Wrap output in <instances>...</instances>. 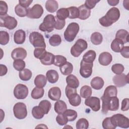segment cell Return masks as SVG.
<instances>
[{"mask_svg": "<svg viewBox=\"0 0 129 129\" xmlns=\"http://www.w3.org/2000/svg\"><path fill=\"white\" fill-rule=\"evenodd\" d=\"M79 29L80 27L78 23L76 22L70 23L63 34L64 38L68 42L73 41L78 34Z\"/></svg>", "mask_w": 129, "mask_h": 129, "instance_id": "3957f363", "label": "cell"}, {"mask_svg": "<svg viewBox=\"0 0 129 129\" xmlns=\"http://www.w3.org/2000/svg\"><path fill=\"white\" fill-rule=\"evenodd\" d=\"M65 93L68 99L71 98L72 96L74 95L75 94H77V89L76 88H74L72 87H71L69 86H67L65 89Z\"/></svg>", "mask_w": 129, "mask_h": 129, "instance_id": "f5cc1de1", "label": "cell"}, {"mask_svg": "<svg viewBox=\"0 0 129 129\" xmlns=\"http://www.w3.org/2000/svg\"><path fill=\"white\" fill-rule=\"evenodd\" d=\"M55 24L54 28L57 30L62 29L65 26L66 21L59 20L56 17H55Z\"/></svg>", "mask_w": 129, "mask_h": 129, "instance_id": "11a10c76", "label": "cell"}, {"mask_svg": "<svg viewBox=\"0 0 129 129\" xmlns=\"http://www.w3.org/2000/svg\"><path fill=\"white\" fill-rule=\"evenodd\" d=\"M0 69H1V73H0V76H3L5 75L8 72V69L7 67L5 65L1 64H0Z\"/></svg>", "mask_w": 129, "mask_h": 129, "instance_id": "94428289", "label": "cell"}, {"mask_svg": "<svg viewBox=\"0 0 129 129\" xmlns=\"http://www.w3.org/2000/svg\"><path fill=\"white\" fill-rule=\"evenodd\" d=\"M15 12L16 14L20 17H24L27 16L28 13V9L23 7L20 4L16 6L15 8Z\"/></svg>", "mask_w": 129, "mask_h": 129, "instance_id": "1f68e13d", "label": "cell"}, {"mask_svg": "<svg viewBox=\"0 0 129 129\" xmlns=\"http://www.w3.org/2000/svg\"><path fill=\"white\" fill-rule=\"evenodd\" d=\"M44 93V90L43 88H39L36 86L32 90L31 96L32 98L34 99H38L43 97Z\"/></svg>", "mask_w": 129, "mask_h": 129, "instance_id": "836d02e7", "label": "cell"}, {"mask_svg": "<svg viewBox=\"0 0 129 129\" xmlns=\"http://www.w3.org/2000/svg\"><path fill=\"white\" fill-rule=\"evenodd\" d=\"M32 75V72L28 69H24L23 70L20 71L19 73L20 79L21 80L24 81H27L29 80L31 78Z\"/></svg>", "mask_w": 129, "mask_h": 129, "instance_id": "e575fe53", "label": "cell"}, {"mask_svg": "<svg viewBox=\"0 0 129 129\" xmlns=\"http://www.w3.org/2000/svg\"><path fill=\"white\" fill-rule=\"evenodd\" d=\"M107 2L109 5L112 6H116L119 3L118 0H107Z\"/></svg>", "mask_w": 129, "mask_h": 129, "instance_id": "6125c7cd", "label": "cell"}, {"mask_svg": "<svg viewBox=\"0 0 129 129\" xmlns=\"http://www.w3.org/2000/svg\"><path fill=\"white\" fill-rule=\"evenodd\" d=\"M45 48L38 47L36 48L34 50V55L36 58L40 59L42 58L46 53Z\"/></svg>", "mask_w": 129, "mask_h": 129, "instance_id": "c3c4849f", "label": "cell"}, {"mask_svg": "<svg viewBox=\"0 0 129 129\" xmlns=\"http://www.w3.org/2000/svg\"><path fill=\"white\" fill-rule=\"evenodd\" d=\"M93 63L87 62L82 60L80 63V74L84 78H88L91 76L92 73Z\"/></svg>", "mask_w": 129, "mask_h": 129, "instance_id": "8fae6325", "label": "cell"}, {"mask_svg": "<svg viewBox=\"0 0 129 129\" xmlns=\"http://www.w3.org/2000/svg\"><path fill=\"white\" fill-rule=\"evenodd\" d=\"M59 70L63 75H69L73 71V66L70 62H67L65 64L60 67Z\"/></svg>", "mask_w": 129, "mask_h": 129, "instance_id": "4dcf8cb0", "label": "cell"}, {"mask_svg": "<svg viewBox=\"0 0 129 129\" xmlns=\"http://www.w3.org/2000/svg\"><path fill=\"white\" fill-rule=\"evenodd\" d=\"M85 104L90 107L94 111H98L100 109V100L97 97H89L85 101Z\"/></svg>", "mask_w": 129, "mask_h": 129, "instance_id": "4fadbf2b", "label": "cell"}, {"mask_svg": "<svg viewBox=\"0 0 129 129\" xmlns=\"http://www.w3.org/2000/svg\"><path fill=\"white\" fill-rule=\"evenodd\" d=\"M17 21L14 17L8 15L0 16L1 27H5L9 30H12L17 27Z\"/></svg>", "mask_w": 129, "mask_h": 129, "instance_id": "ba28073f", "label": "cell"}, {"mask_svg": "<svg viewBox=\"0 0 129 129\" xmlns=\"http://www.w3.org/2000/svg\"><path fill=\"white\" fill-rule=\"evenodd\" d=\"M8 10V7L7 3L3 1H0V16H3L6 15Z\"/></svg>", "mask_w": 129, "mask_h": 129, "instance_id": "db71d44e", "label": "cell"}, {"mask_svg": "<svg viewBox=\"0 0 129 129\" xmlns=\"http://www.w3.org/2000/svg\"><path fill=\"white\" fill-rule=\"evenodd\" d=\"M96 56V53L95 51L93 50H89L83 55L82 60L87 62L93 63Z\"/></svg>", "mask_w": 129, "mask_h": 129, "instance_id": "83f0119b", "label": "cell"}, {"mask_svg": "<svg viewBox=\"0 0 129 129\" xmlns=\"http://www.w3.org/2000/svg\"><path fill=\"white\" fill-rule=\"evenodd\" d=\"M39 106L43 110L45 114H47L51 109V104L47 100H43L39 102Z\"/></svg>", "mask_w": 129, "mask_h": 129, "instance_id": "b9f144b4", "label": "cell"}, {"mask_svg": "<svg viewBox=\"0 0 129 129\" xmlns=\"http://www.w3.org/2000/svg\"><path fill=\"white\" fill-rule=\"evenodd\" d=\"M55 55L49 52H46L44 56L40 59L41 63L45 66H50L53 64Z\"/></svg>", "mask_w": 129, "mask_h": 129, "instance_id": "d6986e66", "label": "cell"}, {"mask_svg": "<svg viewBox=\"0 0 129 129\" xmlns=\"http://www.w3.org/2000/svg\"><path fill=\"white\" fill-rule=\"evenodd\" d=\"M102 100V112L106 114L108 110L116 111L119 108V99L116 96L112 97H106L102 96L101 98Z\"/></svg>", "mask_w": 129, "mask_h": 129, "instance_id": "7a4b0ae2", "label": "cell"}, {"mask_svg": "<svg viewBox=\"0 0 129 129\" xmlns=\"http://www.w3.org/2000/svg\"><path fill=\"white\" fill-rule=\"evenodd\" d=\"M61 42V38L58 34H54L52 35L49 39V43L50 45L52 46H58L60 44Z\"/></svg>", "mask_w": 129, "mask_h": 129, "instance_id": "ab89813d", "label": "cell"}, {"mask_svg": "<svg viewBox=\"0 0 129 129\" xmlns=\"http://www.w3.org/2000/svg\"><path fill=\"white\" fill-rule=\"evenodd\" d=\"M128 32L124 29H120L118 30L115 35V38L121 40L123 43L128 42Z\"/></svg>", "mask_w": 129, "mask_h": 129, "instance_id": "484cf974", "label": "cell"}, {"mask_svg": "<svg viewBox=\"0 0 129 129\" xmlns=\"http://www.w3.org/2000/svg\"><path fill=\"white\" fill-rule=\"evenodd\" d=\"M117 94V90L116 89V86L110 85V86H107L105 88L103 96L104 97L110 98V97L116 96Z\"/></svg>", "mask_w": 129, "mask_h": 129, "instance_id": "4316f807", "label": "cell"}, {"mask_svg": "<svg viewBox=\"0 0 129 129\" xmlns=\"http://www.w3.org/2000/svg\"><path fill=\"white\" fill-rule=\"evenodd\" d=\"M26 39V33L22 30L19 29L17 30L14 34V40L15 43L17 44H23Z\"/></svg>", "mask_w": 129, "mask_h": 129, "instance_id": "ac0fdd59", "label": "cell"}, {"mask_svg": "<svg viewBox=\"0 0 129 129\" xmlns=\"http://www.w3.org/2000/svg\"><path fill=\"white\" fill-rule=\"evenodd\" d=\"M61 95L60 88L58 87H53L51 88L48 92V97L53 101L58 100Z\"/></svg>", "mask_w": 129, "mask_h": 129, "instance_id": "e0dca14e", "label": "cell"}, {"mask_svg": "<svg viewBox=\"0 0 129 129\" xmlns=\"http://www.w3.org/2000/svg\"><path fill=\"white\" fill-rule=\"evenodd\" d=\"M66 82L68 86L74 88H78L80 84L78 79L75 75L71 74L66 78Z\"/></svg>", "mask_w": 129, "mask_h": 129, "instance_id": "d4e9b609", "label": "cell"}, {"mask_svg": "<svg viewBox=\"0 0 129 129\" xmlns=\"http://www.w3.org/2000/svg\"><path fill=\"white\" fill-rule=\"evenodd\" d=\"M27 56L26 50L22 47L15 48L11 53V57L14 59H24Z\"/></svg>", "mask_w": 129, "mask_h": 129, "instance_id": "9a60e30c", "label": "cell"}, {"mask_svg": "<svg viewBox=\"0 0 129 129\" xmlns=\"http://www.w3.org/2000/svg\"><path fill=\"white\" fill-rule=\"evenodd\" d=\"M124 70V66L120 63H115L113 64L111 67V71L116 75L122 74Z\"/></svg>", "mask_w": 129, "mask_h": 129, "instance_id": "681fc988", "label": "cell"}, {"mask_svg": "<svg viewBox=\"0 0 129 129\" xmlns=\"http://www.w3.org/2000/svg\"><path fill=\"white\" fill-rule=\"evenodd\" d=\"M54 109L57 113L62 114L67 109V106L63 101L58 100L54 103Z\"/></svg>", "mask_w": 129, "mask_h": 129, "instance_id": "cb8c5ba5", "label": "cell"}, {"mask_svg": "<svg viewBox=\"0 0 129 129\" xmlns=\"http://www.w3.org/2000/svg\"><path fill=\"white\" fill-rule=\"evenodd\" d=\"M29 41L35 48L46 47V44L43 36L38 32H32L29 35Z\"/></svg>", "mask_w": 129, "mask_h": 129, "instance_id": "5b68a950", "label": "cell"}, {"mask_svg": "<svg viewBox=\"0 0 129 129\" xmlns=\"http://www.w3.org/2000/svg\"><path fill=\"white\" fill-rule=\"evenodd\" d=\"M91 41L94 45L100 44L103 40V37L101 33L98 32H94L91 36Z\"/></svg>", "mask_w": 129, "mask_h": 129, "instance_id": "d590c367", "label": "cell"}, {"mask_svg": "<svg viewBox=\"0 0 129 129\" xmlns=\"http://www.w3.org/2000/svg\"><path fill=\"white\" fill-rule=\"evenodd\" d=\"M100 1H96V0H87L85 1V6L87 8H88L89 10L93 9L97 3L99 2Z\"/></svg>", "mask_w": 129, "mask_h": 129, "instance_id": "9f6ffc18", "label": "cell"}, {"mask_svg": "<svg viewBox=\"0 0 129 129\" xmlns=\"http://www.w3.org/2000/svg\"><path fill=\"white\" fill-rule=\"evenodd\" d=\"M110 120L115 127L127 128L129 127V119L127 117L121 114H116L110 117Z\"/></svg>", "mask_w": 129, "mask_h": 129, "instance_id": "8992f818", "label": "cell"}, {"mask_svg": "<svg viewBox=\"0 0 129 129\" xmlns=\"http://www.w3.org/2000/svg\"><path fill=\"white\" fill-rule=\"evenodd\" d=\"M67 118L68 121H74L77 117V112L72 109H67L62 113Z\"/></svg>", "mask_w": 129, "mask_h": 129, "instance_id": "74e56055", "label": "cell"}, {"mask_svg": "<svg viewBox=\"0 0 129 129\" xmlns=\"http://www.w3.org/2000/svg\"><path fill=\"white\" fill-rule=\"evenodd\" d=\"M32 114L35 118L37 119H40L43 118L45 113L43 110L38 105L34 106L32 108Z\"/></svg>", "mask_w": 129, "mask_h": 129, "instance_id": "d6a6232c", "label": "cell"}, {"mask_svg": "<svg viewBox=\"0 0 129 129\" xmlns=\"http://www.w3.org/2000/svg\"><path fill=\"white\" fill-rule=\"evenodd\" d=\"M10 40V35L9 33L5 31L0 32V44L2 45H6Z\"/></svg>", "mask_w": 129, "mask_h": 129, "instance_id": "f6af8a7d", "label": "cell"}, {"mask_svg": "<svg viewBox=\"0 0 129 129\" xmlns=\"http://www.w3.org/2000/svg\"><path fill=\"white\" fill-rule=\"evenodd\" d=\"M69 11L68 8H60L56 12V17L59 20H65L66 19L69 17Z\"/></svg>", "mask_w": 129, "mask_h": 129, "instance_id": "8d00e7d4", "label": "cell"}, {"mask_svg": "<svg viewBox=\"0 0 129 129\" xmlns=\"http://www.w3.org/2000/svg\"><path fill=\"white\" fill-rule=\"evenodd\" d=\"M67 62V58L61 55H55L53 64L54 66L60 67Z\"/></svg>", "mask_w": 129, "mask_h": 129, "instance_id": "60d3db41", "label": "cell"}, {"mask_svg": "<svg viewBox=\"0 0 129 129\" xmlns=\"http://www.w3.org/2000/svg\"><path fill=\"white\" fill-rule=\"evenodd\" d=\"M120 17V11L115 7L110 9L106 15L99 19V23L103 27L110 26L113 23L116 22Z\"/></svg>", "mask_w": 129, "mask_h": 129, "instance_id": "6da1fadb", "label": "cell"}, {"mask_svg": "<svg viewBox=\"0 0 129 129\" xmlns=\"http://www.w3.org/2000/svg\"><path fill=\"white\" fill-rule=\"evenodd\" d=\"M92 91L91 88L87 85L82 87L80 89V95L83 98H87L92 95Z\"/></svg>", "mask_w": 129, "mask_h": 129, "instance_id": "f35d334b", "label": "cell"}, {"mask_svg": "<svg viewBox=\"0 0 129 129\" xmlns=\"http://www.w3.org/2000/svg\"><path fill=\"white\" fill-rule=\"evenodd\" d=\"M123 47V42L117 38H115L111 43V48L112 51L115 52H120Z\"/></svg>", "mask_w": 129, "mask_h": 129, "instance_id": "603a6c76", "label": "cell"}, {"mask_svg": "<svg viewBox=\"0 0 129 129\" xmlns=\"http://www.w3.org/2000/svg\"><path fill=\"white\" fill-rule=\"evenodd\" d=\"M112 60V55L108 52H103L99 54L98 61L100 64L107 66L109 64Z\"/></svg>", "mask_w": 129, "mask_h": 129, "instance_id": "2e32d148", "label": "cell"}, {"mask_svg": "<svg viewBox=\"0 0 129 129\" xmlns=\"http://www.w3.org/2000/svg\"><path fill=\"white\" fill-rule=\"evenodd\" d=\"M88 44L86 40L83 39H79L71 47V53L75 57H78L87 48Z\"/></svg>", "mask_w": 129, "mask_h": 129, "instance_id": "52a82bcc", "label": "cell"}, {"mask_svg": "<svg viewBox=\"0 0 129 129\" xmlns=\"http://www.w3.org/2000/svg\"><path fill=\"white\" fill-rule=\"evenodd\" d=\"M102 126L105 129H115L116 127L112 123L110 120V117L105 118L103 120Z\"/></svg>", "mask_w": 129, "mask_h": 129, "instance_id": "f907efd6", "label": "cell"}, {"mask_svg": "<svg viewBox=\"0 0 129 129\" xmlns=\"http://www.w3.org/2000/svg\"><path fill=\"white\" fill-rule=\"evenodd\" d=\"M55 24V17L51 14L47 15L43 22L39 25V29L43 32H50L53 30Z\"/></svg>", "mask_w": 129, "mask_h": 129, "instance_id": "277c9868", "label": "cell"}, {"mask_svg": "<svg viewBox=\"0 0 129 129\" xmlns=\"http://www.w3.org/2000/svg\"><path fill=\"white\" fill-rule=\"evenodd\" d=\"M27 87L22 84H17L14 89V95L18 99H24L28 95Z\"/></svg>", "mask_w": 129, "mask_h": 129, "instance_id": "30bf717a", "label": "cell"}, {"mask_svg": "<svg viewBox=\"0 0 129 129\" xmlns=\"http://www.w3.org/2000/svg\"><path fill=\"white\" fill-rule=\"evenodd\" d=\"M58 3L54 0H48L46 2L45 8L50 13H54L58 9Z\"/></svg>", "mask_w": 129, "mask_h": 129, "instance_id": "f546056e", "label": "cell"}, {"mask_svg": "<svg viewBox=\"0 0 129 129\" xmlns=\"http://www.w3.org/2000/svg\"><path fill=\"white\" fill-rule=\"evenodd\" d=\"M46 77L47 80L51 84L56 83L59 78L58 73L54 70H48L46 73Z\"/></svg>", "mask_w": 129, "mask_h": 129, "instance_id": "ffe728a7", "label": "cell"}, {"mask_svg": "<svg viewBox=\"0 0 129 129\" xmlns=\"http://www.w3.org/2000/svg\"><path fill=\"white\" fill-rule=\"evenodd\" d=\"M129 109V99L128 98H124L122 100L121 102V110L125 111L128 110Z\"/></svg>", "mask_w": 129, "mask_h": 129, "instance_id": "6f0895ef", "label": "cell"}, {"mask_svg": "<svg viewBox=\"0 0 129 129\" xmlns=\"http://www.w3.org/2000/svg\"><path fill=\"white\" fill-rule=\"evenodd\" d=\"M113 82L117 87H121L128 83V75L124 74H120L116 75L113 78Z\"/></svg>", "mask_w": 129, "mask_h": 129, "instance_id": "5bb4252c", "label": "cell"}, {"mask_svg": "<svg viewBox=\"0 0 129 129\" xmlns=\"http://www.w3.org/2000/svg\"><path fill=\"white\" fill-rule=\"evenodd\" d=\"M13 112L17 118L19 119L25 118L27 115V110L26 105L23 102L16 103L13 107Z\"/></svg>", "mask_w": 129, "mask_h": 129, "instance_id": "9c48e42d", "label": "cell"}, {"mask_svg": "<svg viewBox=\"0 0 129 129\" xmlns=\"http://www.w3.org/2000/svg\"><path fill=\"white\" fill-rule=\"evenodd\" d=\"M69 99V102L72 106H78L81 102V96L77 93L72 96Z\"/></svg>", "mask_w": 129, "mask_h": 129, "instance_id": "ee69618b", "label": "cell"}, {"mask_svg": "<svg viewBox=\"0 0 129 129\" xmlns=\"http://www.w3.org/2000/svg\"><path fill=\"white\" fill-rule=\"evenodd\" d=\"M78 8L79 11V16L78 18L81 20H86L90 17L91 11L87 8L84 4L79 6Z\"/></svg>", "mask_w": 129, "mask_h": 129, "instance_id": "44dd1931", "label": "cell"}, {"mask_svg": "<svg viewBox=\"0 0 129 129\" xmlns=\"http://www.w3.org/2000/svg\"><path fill=\"white\" fill-rule=\"evenodd\" d=\"M88 127L89 122L86 118H80L76 122V127L77 129H87Z\"/></svg>", "mask_w": 129, "mask_h": 129, "instance_id": "7bdbcfd3", "label": "cell"}, {"mask_svg": "<svg viewBox=\"0 0 129 129\" xmlns=\"http://www.w3.org/2000/svg\"><path fill=\"white\" fill-rule=\"evenodd\" d=\"M121 55L125 58H129V47L128 46H124L120 51Z\"/></svg>", "mask_w": 129, "mask_h": 129, "instance_id": "680465c9", "label": "cell"}, {"mask_svg": "<svg viewBox=\"0 0 129 129\" xmlns=\"http://www.w3.org/2000/svg\"><path fill=\"white\" fill-rule=\"evenodd\" d=\"M128 3H129V2H127V4H126V1H124L123 2V6H124V7L125 8V6H126V7H127V8L128 9Z\"/></svg>", "mask_w": 129, "mask_h": 129, "instance_id": "be15d7a7", "label": "cell"}, {"mask_svg": "<svg viewBox=\"0 0 129 129\" xmlns=\"http://www.w3.org/2000/svg\"><path fill=\"white\" fill-rule=\"evenodd\" d=\"M90 84L93 89L98 90L101 89L103 87L104 82L101 77H95L91 80Z\"/></svg>", "mask_w": 129, "mask_h": 129, "instance_id": "7402d4cb", "label": "cell"}, {"mask_svg": "<svg viewBox=\"0 0 129 129\" xmlns=\"http://www.w3.org/2000/svg\"><path fill=\"white\" fill-rule=\"evenodd\" d=\"M43 13V9L39 4H35L32 8H28L27 17L31 19H39Z\"/></svg>", "mask_w": 129, "mask_h": 129, "instance_id": "7c38bea8", "label": "cell"}, {"mask_svg": "<svg viewBox=\"0 0 129 129\" xmlns=\"http://www.w3.org/2000/svg\"><path fill=\"white\" fill-rule=\"evenodd\" d=\"M69 11L70 19H76L78 18L79 16V11L78 8L76 7H70L68 8Z\"/></svg>", "mask_w": 129, "mask_h": 129, "instance_id": "7dc6e473", "label": "cell"}, {"mask_svg": "<svg viewBox=\"0 0 129 129\" xmlns=\"http://www.w3.org/2000/svg\"><path fill=\"white\" fill-rule=\"evenodd\" d=\"M56 121L60 125H64L68 122L67 118L62 113L57 115L56 117Z\"/></svg>", "mask_w": 129, "mask_h": 129, "instance_id": "816d5d0a", "label": "cell"}, {"mask_svg": "<svg viewBox=\"0 0 129 129\" xmlns=\"http://www.w3.org/2000/svg\"><path fill=\"white\" fill-rule=\"evenodd\" d=\"M25 66V62L23 59H16L13 62V67L14 69L19 72L24 69Z\"/></svg>", "mask_w": 129, "mask_h": 129, "instance_id": "bcb514c9", "label": "cell"}, {"mask_svg": "<svg viewBox=\"0 0 129 129\" xmlns=\"http://www.w3.org/2000/svg\"><path fill=\"white\" fill-rule=\"evenodd\" d=\"M46 77L42 74L37 75L34 79V84L36 87L43 88L46 84Z\"/></svg>", "mask_w": 129, "mask_h": 129, "instance_id": "f1b7e54d", "label": "cell"}, {"mask_svg": "<svg viewBox=\"0 0 129 129\" xmlns=\"http://www.w3.org/2000/svg\"><path fill=\"white\" fill-rule=\"evenodd\" d=\"M33 2V0H24V1H22L20 0L19 1V4L20 5L24 7H25L27 8L28 7H29V6L31 5V4Z\"/></svg>", "mask_w": 129, "mask_h": 129, "instance_id": "91938a15", "label": "cell"}]
</instances>
